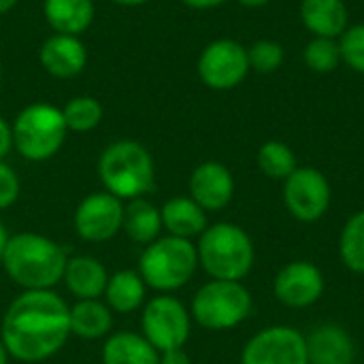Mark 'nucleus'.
<instances>
[{"label": "nucleus", "instance_id": "7c9ffc66", "mask_svg": "<svg viewBox=\"0 0 364 364\" xmlns=\"http://www.w3.org/2000/svg\"><path fill=\"white\" fill-rule=\"evenodd\" d=\"M19 177L17 173L0 160V211L2 209H9L17 198H19Z\"/></svg>", "mask_w": 364, "mask_h": 364}, {"label": "nucleus", "instance_id": "dca6fc26", "mask_svg": "<svg viewBox=\"0 0 364 364\" xmlns=\"http://www.w3.org/2000/svg\"><path fill=\"white\" fill-rule=\"evenodd\" d=\"M309 364H354L356 346L350 333L339 324H322L307 337Z\"/></svg>", "mask_w": 364, "mask_h": 364}, {"label": "nucleus", "instance_id": "ddd939ff", "mask_svg": "<svg viewBox=\"0 0 364 364\" xmlns=\"http://www.w3.org/2000/svg\"><path fill=\"white\" fill-rule=\"evenodd\" d=\"M275 299L290 309H305L318 303L324 294V275L309 260L288 262L273 282Z\"/></svg>", "mask_w": 364, "mask_h": 364}, {"label": "nucleus", "instance_id": "6ab92c4d", "mask_svg": "<svg viewBox=\"0 0 364 364\" xmlns=\"http://www.w3.org/2000/svg\"><path fill=\"white\" fill-rule=\"evenodd\" d=\"M160 215H162V228H166L171 237H179V239L200 237L209 226L207 211L198 207L190 196H175L166 200L160 209Z\"/></svg>", "mask_w": 364, "mask_h": 364}, {"label": "nucleus", "instance_id": "58836bf2", "mask_svg": "<svg viewBox=\"0 0 364 364\" xmlns=\"http://www.w3.org/2000/svg\"><path fill=\"white\" fill-rule=\"evenodd\" d=\"M9 352H6V348H4V343H2V339H0V364H9Z\"/></svg>", "mask_w": 364, "mask_h": 364}, {"label": "nucleus", "instance_id": "a878e982", "mask_svg": "<svg viewBox=\"0 0 364 364\" xmlns=\"http://www.w3.org/2000/svg\"><path fill=\"white\" fill-rule=\"evenodd\" d=\"M339 256L346 269L364 275V209L346 222L339 237Z\"/></svg>", "mask_w": 364, "mask_h": 364}, {"label": "nucleus", "instance_id": "412c9836", "mask_svg": "<svg viewBox=\"0 0 364 364\" xmlns=\"http://www.w3.org/2000/svg\"><path fill=\"white\" fill-rule=\"evenodd\" d=\"M100 356L102 364H160V352L143 335L130 331L109 335Z\"/></svg>", "mask_w": 364, "mask_h": 364}, {"label": "nucleus", "instance_id": "0eeeda50", "mask_svg": "<svg viewBox=\"0 0 364 364\" xmlns=\"http://www.w3.org/2000/svg\"><path fill=\"white\" fill-rule=\"evenodd\" d=\"M252 314V294L241 282L211 279L192 299L190 316L207 331H228Z\"/></svg>", "mask_w": 364, "mask_h": 364}, {"label": "nucleus", "instance_id": "f257e3e1", "mask_svg": "<svg viewBox=\"0 0 364 364\" xmlns=\"http://www.w3.org/2000/svg\"><path fill=\"white\" fill-rule=\"evenodd\" d=\"M70 337V307L53 290H23L6 309L0 339L11 358L43 363Z\"/></svg>", "mask_w": 364, "mask_h": 364}, {"label": "nucleus", "instance_id": "473e14b6", "mask_svg": "<svg viewBox=\"0 0 364 364\" xmlns=\"http://www.w3.org/2000/svg\"><path fill=\"white\" fill-rule=\"evenodd\" d=\"M160 364H192L190 356L179 348V350H168L160 354Z\"/></svg>", "mask_w": 364, "mask_h": 364}, {"label": "nucleus", "instance_id": "b1692460", "mask_svg": "<svg viewBox=\"0 0 364 364\" xmlns=\"http://www.w3.org/2000/svg\"><path fill=\"white\" fill-rule=\"evenodd\" d=\"M105 296L109 309L117 314H132L145 301V282L139 275V271H130V269L117 271L109 277Z\"/></svg>", "mask_w": 364, "mask_h": 364}, {"label": "nucleus", "instance_id": "20e7f679", "mask_svg": "<svg viewBox=\"0 0 364 364\" xmlns=\"http://www.w3.org/2000/svg\"><path fill=\"white\" fill-rule=\"evenodd\" d=\"M198 264L211 279L241 282L254 267V243L250 235L230 222L207 226L196 245Z\"/></svg>", "mask_w": 364, "mask_h": 364}, {"label": "nucleus", "instance_id": "aec40b11", "mask_svg": "<svg viewBox=\"0 0 364 364\" xmlns=\"http://www.w3.org/2000/svg\"><path fill=\"white\" fill-rule=\"evenodd\" d=\"M94 0H45V21L55 34L81 36L94 21Z\"/></svg>", "mask_w": 364, "mask_h": 364}, {"label": "nucleus", "instance_id": "cd10ccee", "mask_svg": "<svg viewBox=\"0 0 364 364\" xmlns=\"http://www.w3.org/2000/svg\"><path fill=\"white\" fill-rule=\"evenodd\" d=\"M305 66L314 73L326 75L333 73L343 60H341V49L337 38H324V36H314L303 51Z\"/></svg>", "mask_w": 364, "mask_h": 364}, {"label": "nucleus", "instance_id": "c85d7f7f", "mask_svg": "<svg viewBox=\"0 0 364 364\" xmlns=\"http://www.w3.org/2000/svg\"><path fill=\"white\" fill-rule=\"evenodd\" d=\"M284 47L277 41L271 38H262L256 41L250 49H247V60H250V68L260 73V75H269L275 73L282 64H284Z\"/></svg>", "mask_w": 364, "mask_h": 364}, {"label": "nucleus", "instance_id": "2f4dec72", "mask_svg": "<svg viewBox=\"0 0 364 364\" xmlns=\"http://www.w3.org/2000/svg\"><path fill=\"white\" fill-rule=\"evenodd\" d=\"M13 149V126L0 115V160L9 156Z\"/></svg>", "mask_w": 364, "mask_h": 364}, {"label": "nucleus", "instance_id": "2eb2a0df", "mask_svg": "<svg viewBox=\"0 0 364 364\" xmlns=\"http://www.w3.org/2000/svg\"><path fill=\"white\" fill-rule=\"evenodd\" d=\"M41 66L58 79H70L83 73L87 64V49L79 36L51 34L38 51Z\"/></svg>", "mask_w": 364, "mask_h": 364}, {"label": "nucleus", "instance_id": "f704fd0d", "mask_svg": "<svg viewBox=\"0 0 364 364\" xmlns=\"http://www.w3.org/2000/svg\"><path fill=\"white\" fill-rule=\"evenodd\" d=\"M9 232L4 228V224L0 222V262H2V256H4V250H6V243H9Z\"/></svg>", "mask_w": 364, "mask_h": 364}, {"label": "nucleus", "instance_id": "72a5a7b5", "mask_svg": "<svg viewBox=\"0 0 364 364\" xmlns=\"http://www.w3.org/2000/svg\"><path fill=\"white\" fill-rule=\"evenodd\" d=\"M186 6L196 9V11H205V9H215L220 4H224L226 0H181Z\"/></svg>", "mask_w": 364, "mask_h": 364}, {"label": "nucleus", "instance_id": "423d86ee", "mask_svg": "<svg viewBox=\"0 0 364 364\" xmlns=\"http://www.w3.org/2000/svg\"><path fill=\"white\" fill-rule=\"evenodd\" d=\"M13 126V147L30 162H45L53 158L68 134L62 109L49 102H32L23 107Z\"/></svg>", "mask_w": 364, "mask_h": 364}, {"label": "nucleus", "instance_id": "f8f14e48", "mask_svg": "<svg viewBox=\"0 0 364 364\" xmlns=\"http://www.w3.org/2000/svg\"><path fill=\"white\" fill-rule=\"evenodd\" d=\"M124 224V205L109 192H92L75 209V230L83 241L102 243L113 239Z\"/></svg>", "mask_w": 364, "mask_h": 364}, {"label": "nucleus", "instance_id": "f3484780", "mask_svg": "<svg viewBox=\"0 0 364 364\" xmlns=\"http://www.w3.org/2000/svg\"><path fill=\"white\" fill-rule=\"evenodd\" d=\"M62 282L77 301H92L105 294L109 273L94 256H73L66 262Z\"/></svg>", "mask_w": 364, "mask_h": 364}, {"label": "nucleus", "instance_id": "ea45409f", "mask_svg": "<svg viewBox=\"0 0 364 364\" xmlns=\"http://www.w3.org/2000/svg\"><path fill=\"white\" fill-rule=\"evenodd\" d=\"M0 87H2V62H0Z\"/></svg>", "mask_w": 364, "mask_h": 364}, {"label": "nucleus", "instance_id": "4be33fe9", "mask_svg": "<svg viewBox=\"0 0 364 364\" xmlns=\"http://www.w3.org/2000/svg\"><path fill=\"white\" fill-rule=\"evenodd\" d=\"M113 316L109 305L100 303L98 299L92 301H77L70 307V335L79 339H102L111 333Z\"/></svg>", "mask_w": 364, "mask_h": 364}, {"label": "nucleus", "instance_id": "7ed1b4c3", "mask_svg": "<svg viewBox=\"0 0 364 364\" xmlns=\"http://www.w3.org/2000/svg\"><path fill=\"white\" fill-rule=\"evenodd\" d=\"M98 177L105 192L119 200L143 198L156 186L154 158L136 141H115L98 158Z\"/></svg>", "mask_w": 364, "mask_h": 364}, {"label": "nucleus", "instance_id": "f03ea898", "mask_svg": "<svg viewBox=\"0 0 364 364\" xmlns=\"http://www.w3.org/2000/svg\"><path fill=\"white\" fill-rule=\"evenodd\" d=\"M66 262V252L53 239L34 232H19L9 239L0 264L19 288L51 290L62 282Z\"/></svg>", "mask_w": 364, "mask_h": 364}, {"label": "nucleus", "instance_id": "1a4fd4ad", "mask_svg": "<svg viewBox=\"0 0 364 364\" xmlns=\"http://www.w3.org/2000/svg\"><path fill=\"white\" fill-rule=\"evenodd\" d=\"M196 70L207 87L226 92L241 85L252 68L247 60V49L239 41L218 38L203 49Z\"/></svg>", "mask_w": 364, "mask_h": 364}, {"label": "nucleus", "instance_id": "6e6552de", "mask_svg": "<svg viewBox=\"0 0 364 364\" xmlns=\"http://www.w3.org/2000/svg\"><path fill=\"white\" fill-rule=\"evenodd\" d=\"M141 328L143 337L162 354L186 346V341L190 339L192 320L179 299L160 294L145 305Z\"/></svg>", "mask_w": 364, "mask_h": 364}, {"label": "nucleus", "instance_id": "4468645a", "mask_svg": "<svg viewBox=\"0 0 364 364\" xmlns=\"http://www.w3.org/2000/svg\"><path fill=\"white\" fill-rule=\"evenodd\" d=\"M235 196V177L215 160L198 164L190 175V198L205 211H222Z\"/></svg>", "mask_w": 364, "mask_h": 364}, {"label": "nucleus", "instance_id": "c9c22d12", "mask_svg": "<svg viewBox=\"0 0 364 364\" xmlns=\"http://www.w3.org/2000/svg\"><path fill=\"white\" fill-rule=\"evenodd\" d=\"M241 6H247V9H260L264 4H269L271 0H237Z\"/></svg>", "mask_w": 364, "mask_h": 364}, {"label": "nucleus", "instance_id": "393cba45", "mask_svg": "<svg viewBox=\"0 0 364 364\" xmlns=\"http://www.w3.org/2000/svg\"><path fill=\"white\" fill-rule=\"evenodd\" d=\"M256 162H258V168L262 171V175H267L269 179H275V181H286L299 168L294 151L282 141H267L258 149Z\"/></svg>", "mask_w": 364, "mask_h": 364}, {"label": "nucleus", "instance_id": "5701e85b", "mask_svg": "<svg viewBox=\"0 0 364 364\" xmlns=\"http://www.w3.org/2000/svg\"><path fill=\"white\" fill-rule=\"evenodd\" d=\"M122 230L128 235L130 241L139 245H149L160 237L162 230V215L160 209L154 207L145 198L128 200V207H124V224Z\"/></svg>", "mask_w": 364, "mask_h": 364}, {"label": "nucleus", "instance_id": "c756f323", "mask_svg": "<svg viewBox=\"0 0 364 364\" xmlns=\"http://www.w3.org/2000/svg\"><path fill=\"white\" fill-rule=\"evenodd\" d=\"M341 60L356 73L364 75V23L350 26L339 36Z\"/></svg>", "mask_w": 364, "mask_h": 364}, {"label": "nucleus", "instance_id": "9d476101", "mask_svg": "<svg viewBox=\"0 0 364 364\" xmlns=\"http://www.w3.org/2000/svg\"><path fill=\"white\" fill-rule=\"evenodd\" d=\"M333 190L326 175L314 166H299L284 181V203L290 215L299 222L311 224L326 215Z\"/></svg>", "mask_w": 364, "mask_h": 364}, {"label": "nucleus", "instance_id": "bb28decb", "mask_svg": "<svg viewBox=\"0 0 364 364\" xmlns=\"http://www.w3.org/2000/svg\"><path fill=\"white\" fill-rule=\"evenodd\" d=\"M102 105L94 96H75L62 107L68 132H90L102 122Z\"/></svg>", "mask_w": 364, "mask_h": 364}, {"label": "nucleus", "instance_id": "39448f33", "mask_svg": "<svg viewBox=\"0 0 364 364\" xmlns=\"http://www.w3.org/2000/svg\"><path fill=\"white\" fill-rule=\"evenodd\" d=\"M196 267V245L190 239L168 235L145 245L139 260V275L145 286L158 292H175L192 279Z\"/></svg>", "mask_w": 364, "mask_h": 364}, {"label": "nucleus", "instance_id": "a211bd4d", "mask_svg": "<svg viewBox=\"0 0 364 364\" xmlns=\"http://www.w3.org/2000/svg\"><path fill=\"white\" fill-rule=\"evenodd\" d=\"M301 21L314 36L339 38L350 28V13L343 0H303Z\"/></svg>", "mask_w": 364, "mask_h": 364}, {"label": "nucleus", "instance_id": "4c0bfd02", "mask_svg": "<svg viewBox=\"0 0 364 364\" xmlns=\"http://www.w3.org/2000/svg\"><path fill=\"white\" fill-rule=\"evenodd\" d=\"M17 2H19V0H0V15H4V13H9L11 9H15Z\"/></svg>", "mask_w": 364, "mask_h": 364}, {"label": "nucleus", "instance_id": "9b49d317", "mask_svg": "<svg viewBox=\"0 0 364 364\" xmlns=\"http://www.w3.org/2000/svg\"><path fill=\"white\" fill-rule=\"evenodd\" d=\"M241 364H309L305 335L292 326H269L245 343Z\"/></svg>", "mask_w": 364, "mask_h": 364}, {"label": "nucleus", "instance_id": "e433bc0d", "mask_svg": "<svg viewBox=\"0 0 364 364\" xmlns=\"http://www.w3.org/2000/svg\"><path fill=\"white\" fill-rule=\"evenodd\" d=\"M113 4H119V6H141L149 0H111Z\"/></svg>", "mask_w": 364, "mask_h": 364}]
</instances>
